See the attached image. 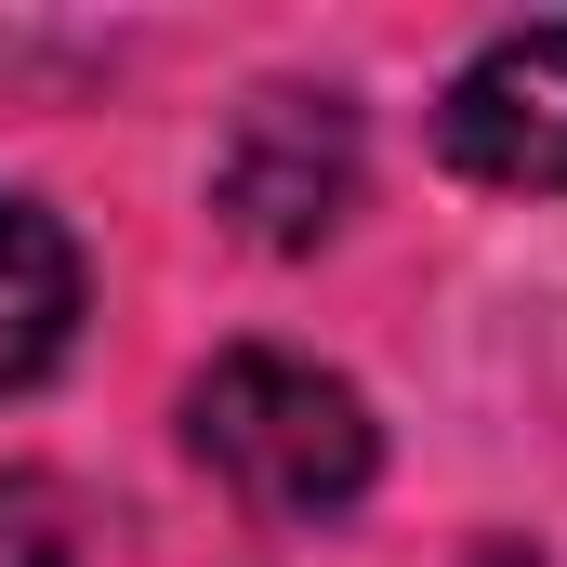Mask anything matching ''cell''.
I'll return each instance as SVG.
<instances>
[{
	"instance_id": "cell-3",
	"label": "cell",
	"mask_w": 567,
	"mask_h": 567,
	"mask_svg": "<svg viewBox=\"0 0 567 567\" xmlns=\"http://www.w3.org/2000/svg\"><path fill=\"white\" fill-rule=\"evenodd\" d=\"M435 145H449V172H475V185L555 198V185H567V27H515V40H488V53L449 80Z\"/></svg>"
},
{
	"instance_id": "cell-5",
	"label": "cell",
	"mask_w": 567,
	"mask_h": 567,
	"mask_svg": "<svg viewBox=\"0 0 567 567\" xmlns=\"http://www.w3.org/2000/svg\"><path fill=\"white\" fill-rule=\"evenodd\" d=\"M0 567H80V515L53 475H0Z\"/></svg>"
},
{
	"instance_id": "cell-6",
	"label": "cell",
	"mask_w": 567,
	"mask_h": 567,
	"mask_svg": "<svg viewBox=\"0 0 567 567\" xmlns=\"http://www.w3.org/2000/svg\"><path fill=\"white\" fill-rule=\"evenodd\" d=\"M475 567H528V555H515V542H502V555H475Z\"/></svg>"
},
{
	"instance_id": "cell-2",
	"label": "cell",
	"mask_w": 567,
	"mask_h": 567,
	"mask_svg": "<svg viewBox=\"0 0 567 567\" xmlns=\"http://www.w3.org/2000/svg\"><path fill=\"white\" fill-rule=\"evenodd\" d=\"M212 212L265 251H317L357 212V106L343 93H251L212 158Z\"/></svg>"
},
{
	"instance_id": "cell-1",
	"label": "cell",
	"mask_w": 567,
	"mask_h": 567,
	"mask_svg": "<svg viewBox=\"0 0 567 567\" xmlns=\"http://www.w3.org/2000/svg\"><path fill=\"white\" fill-rule=\"evenodd\" d=\"M185 449H198L265 528H317V515H343V502L370 488V462H383L370 396H357L343 370H317V357H278V343H238V357L198 370V396H185Z\"/></svg>"
},
{
	"instance_id": "cell-4",
	"label": "cell",
	"mask_w": 567,
	"mask_h": 567,
	"mask_svg": "<svg viewBox=\"0 0 567 567\" xmlns=\"http://www.w3.org/2000/svg\"><path fill=\"white\" fill-rule=\"evenodd\" d=\"M66 330H80V251H66V225L40 198L0 185V396L40 383L66 357Z\"/></svg>"
}]
</instances>
